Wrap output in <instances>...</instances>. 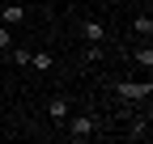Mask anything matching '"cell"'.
<instances>
[{
  "mask_svg": "<svg viewBox=\"0 0 153 144\" xmlns=\"http://www.w3.org/2000/svg\"><path fill=\"white\" fill-rule=\"evenodd\" d=\"M106 89H111V93H119L123 102H145V98L153 93V89H149V81H111Z\"/></svg>",
  "mask_w": 153,
  "mask_h": 144,
  "instance_id": "1",
  "label": "cell"
},
{
  "mask_svg": "<svg viewBox=\"0 0 153 144\" xmlns=\"http://www.w3.org/2000/svg\"><path fill=\"white\" fill-rule=\"evenodd\" d=\"M64 123H68V140H94V132H98L94 115H76V119H64Z\"/></svg>",
  "mask_w": 153,
  "mask_h": 144,
  "instance_id": "2",
  "label": "cell"
},
{
  "mask_svg": "<svg viewBox=\"0 0 153 144\" xmlns=\"http://www.w3.org/2000/svg\"><path fill=\"white\" fill-rule=\"evenodd\" d=\"M76 34H81L85 43H111V30H106V21H98V17H85V21L76 26Z\"/></svg>",
  "mask_w": 153,
  "mask_h": 144,
  "instance_id": "3",
  "label": "cell"
},
{
  "mask_svg": "<svg viewBox=\"0 0 153 144\" xmlns=\"http://www.w3.org/2000/svg\"><path fill=\"white\" fill-rule=\"evenodd\" d=\"M68 115H72V102H68V98H51V102H47V119H51V123H64Z\"/></svg>",
  "mask_w": 153,
  "mask_h": 144,
  "instance_id": "4",
  "label": "cell"
},
{
  "mask_svg": "<svg viewBox=\"0 0 153 144\" xmlns=\"http://www.w3.org/2000/svg\"><path fill=\"white\" fill-rule=\"evenodd\" d=\"M0 21H4V26H22L26 21V9L22 4H4V9H0Z\"/></svg>",
  "mask_w": 153,
  "mask_h": 144,
  "instance_id": "5",
  "label": "cell"
},
{
  "mask_svg": "<svg viewBox=\"0 0 153 144\" xmlns=\"http://www.w3.org/2000/svg\"><path fill=\"white\" fill-rule=\"evenodd\" d=\"M132 30L149 43V34H153V17H149V13H136V17H132Z\"/></svg>",
  "mask_w": 153,
  "mask_h": 144,
  "instance_id": "6",
  "label": "cell"
},
{
  "mask_svg": "<svg viewBox=\"0 0 153 144\" xmlns=\"http://www.w3.org/2000/svg\"><path fill=\"white\" fill-rule=\"evenodd\" d=\"M51 51H30V68H38V72H51Z\"/></svg>",
  "mask_w": 153,
  "mask_h": 144,
  "instance_id": "7",
  "label": "cell"
},
{
  "mask_svg": "<svg viewBox=\"0 0 153 144\" xmlns=\"http://www.w3.org/2000/svg\"><path fill=\"white\" fill-rule=\"evenodd\" d=\"M102 55H106V43H89L85 47V64H98Z\"/></svg>",
  "mask_w": 153,
  "mask_h": 144,
  "instance_id": "8",
  "label": "cell"
},
{
  "mask_svg": "<svg viewBox=\"0 0 153 144\" xmlns=\"http://www.w3.org/2000/svg\"><path fill=\"white\" fill-rule=\"evenodd\" d=\"M9 55H13V64H22V68H30V51H26V47H9Z\"/></svg>",
  "mask_w": 153,
  "mask_h": 144,
  "instance_id": "9",
  "label": "cell"
},
{
  "mask_svg": "<svg viewBox=\"0 0 153 144\" xmlns=\"http://www.w3.org/2000/svg\"><path fill=\"white\" fill-rule=\"evenodd\" d=\"M136 64H145V68H153V47L145 43V47H136Z\"/></svg>",
  "mask_w": 153,
  "mask_h": 144,
  "instance_id": "10",
  "label": "cell"
},
{
  "mask_svg": "<svg viewBox=\"0 0 153 144\" xmlns=\"http://www.w3.org/2000/svg\"><path fill=\"white\" fill-rule=\"evenodd\" d=\"M128 136H132V140H145V136H149V123H145V119H136V123H132V132H128Z\"/></svg>",
  "mask_w": 153,
  "mask_h": 144,
  "instance_id": "11",
  "label": "cell"
},
{
  "mask_svg": "<svg viewBox=\"0 0 153 144\" xmlns=\"http://www.w3.org/2000/svg\"><path fill=\"white\" fill-rule=\"evenodd\" d=\"M0 51H9V26L0 21Z\"/></svg>",
  "mask_w": 153,
  "mask_h": 144,
  "instance_id": "12",
  "label": "cell"
}]
</instances>
